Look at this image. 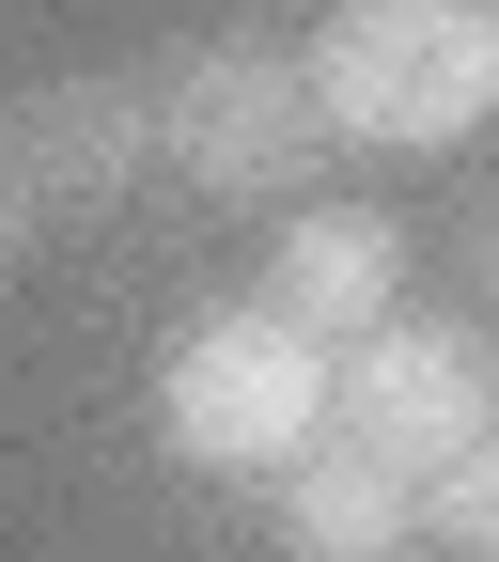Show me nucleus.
Returning a JSON list of instances; mask_svg holds the SVG:
<instances>
[{"label": "nucleus", "instance_id": "f257e3e1", "mask_svg": "<svg viewBox=\"0 0 499 562\" xmlns=\"http://www.w3.org/2000/svg\"><path fill=\"white\" fill-rule=\"evenodd\" d=\"M313 110L328 140H375V157H453L499 110V16L484 0H343L313 32Z\"/></svg>", "mask_w": 499, "mask_h": 562}, {"label": "nucleus", "instance_id": "f03ea898", "mask_svg": "<svg viewBox=\"0 0 499 562\" xmlns=\"http://www.w3.org/2000/svg\"><path fill=\"white\" fill-rule=\"evenodd\" d=\"M157 438H172L188 469L281 484V469L328 438V344H297L265 297H235V313L172 328V360H157Z\"/></svg>", "mask_w": 499, "mask_h": 562}, {"label": "nucleus", "instance_id": "7ed1b4c3", "mask_svg": "<svg viewBox=\"0 0 499 562\" xmlns=\"http://www.w3.org/2000/svg\"><path fill=\"white\" fill-rule=\"evenodd\" d=\"M313 47H265V32H203L157 63V157L203 188V203H297L313 172Z\"/></svg>", "mask_w": 499, "mask_h": 562}, {"label": "nucleus", "instance_id": "20e7f679", "mask_svg": "<svg viewBox=\"0 0 499 562\" xmlns=\"http://www.w3.org/2000/svg\"><path fill=\"white\" fill-rule=\"evenodd\" d=\"M328 438L390 453L406 484H453L468 453H499V360H484V328L390 313L375 344H343L328 360Z\"/></svg>", "mask_w": 499, "mask_h": 562}, {"label": "nucleus", "instance_id": "39448f33", "mask_svg": "<svg viewBox=\"0 0 499 562\" xmlns=\"http://www.w3.org/2000/svg\"><path fill=\"white\" fill-rule=\"evenodd\" d=\"M265 313L297 328V344H375L390 313H406V235L390 220H360V203H297L281 220V250H265Z\"/></svg>", "mask_w": 499, "mask_h": 562}, {"label": "nucleus", "instance_id": "423d86ee", "mask_svg": "<svg viewBox=\"0 0 499 562\" xmlns=\"http://www.w3.org/2000/svg\"><path fill=\"white\" fill-rule=\"evenodd\" d=\"M265 531L297 547V562H406L421 547V484L390 453H360V438H313L297 469L265 484Z\"/></svg>", "mask_w": 499, "mask_h": 562}, {"label": "nucleus", "instance_id": "0eeeda50", "mask_svg": "<svg viewBox=\"0 0 499 562\" xmlns=\"http://www.w3.org/2000/svg\"><path fill=\"white\" fill-rule=\"evenodd\" d=\"M140 157H157V79H63L16 110V172L63 188V203H110Z\"/></svg>", "mask_w": 499, "mask_h": 562}, {"label": "nucleus", "instance_id": "6e6552de", "mask_svg": "<svg viewBox=\"0 0 499 562\" xmlns=\"http://www.w3.org/2000/svg\"><path fill=\"white\" fill-rule=\"evenodd\" d=\"M421 531L468 547V562H499V453H468L453 484H421Z\"/></svg>", "mask_w": 499, "mask_h": 562}, {"label": "nucleus", "instance_id": "1a4fd4ad", "mask_svg": "<svg viewBox=\"0 0 499 562\" xmlns=\"http://www.w3.org/2000/svg\"><path fill=\"white\" fill-rule=\"evenodd\" d=\"M16 220H32V172H16V125H0V250H16Z\"/></svg>", "mask_w": 499, "mask_h": 562}, {"label": "nucleus", "instance_id": "9d476101", "mask_svg": "<svg viewBox=\"0 0 499 562\" xmlns=\"http://www.w3.org/2000/svg\"><path fill=\"white\" fill-rule=\"evenodd\" d=\"M468 266H484V297H499V220H484V250H468Z\"/></svg>", "mask_w": 499, "mask_h": 562}]
</instances>
